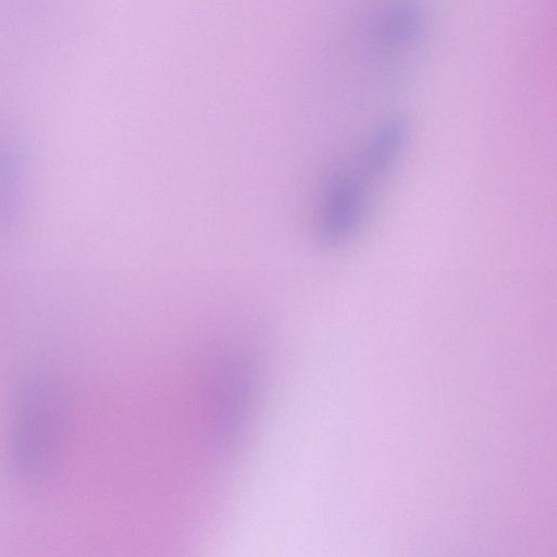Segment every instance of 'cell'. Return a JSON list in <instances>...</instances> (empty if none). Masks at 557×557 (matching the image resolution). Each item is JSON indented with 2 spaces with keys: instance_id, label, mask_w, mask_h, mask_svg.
I'll list each match as a JSON object with an SVG mask.
<instances>
[{
  "instance_id": "1",
  "label": "cell",
  "mask_w": 557,
  "mask_h": 557,
  "mask_svg": "<svg viewBox=\"0 0 557 557\" xmlns=\"http://www.w3.org/2000/svg\"><path fill=\"white\" fill-rule=\"evenodd\" d=\"M371 183L357 165L337 164L323 186L319 219V239L335 247L349 239L367 214Z\"/></svg>"
},
{
  "instance_id": "2",
  "label": "cell",
  "mask_w": 557,
  "mask_h": 557,
  "mask_svg": "<svg viewBox=\"0 0 557 557\" xmlns=\"http://www.w3.org/2000/svg\"><path fill=\"white\" fill-rule=\"evenodd\" d=\"M408 124L400 117L383 122L369 137L356 165L371 182L384 176L397 162L408 141Z\"/></svg>"
},
{
  "instance_id": "3",
  "label": "cell",
  "mask_w": 557,
  "mask_h": 557,
  "mask_svg": "<svg viewBox=\"0 0 557 557\" xmlns=\"http://www.w3.org/2000/svg\"><path fill=\"white\" fill-rule=\"evenodd\" d=\"M376 24L380 44L404 49L413 46L421 36L423 15L416 0H388Z\"/></svg>"
}]
</instances>
